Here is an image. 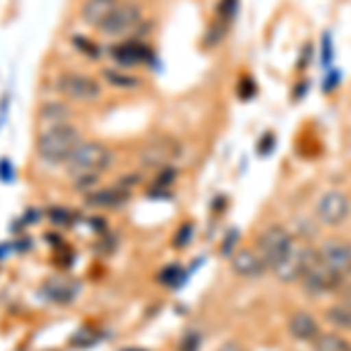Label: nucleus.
I'll return each instance as SVG.
<instances>
[{
    "label": "nucleus",
    "mask_w": 351,
    "mask_h": 351,
    "mask_svg": "<svg viewBox=\"0 0 351 351\" xmlns=\"http://www.w3.org/2000/svg\"><path fill=\"white\" fill-rule=\"evenodd\" d=\"M349 211H351V202L344 192L339 190H330L321 197V202L316 204V216H319L321 223L330 225V228H337L342 225L344 220L349 218Z\"/></svg>",
    "instance_id": "nucleus-7"
},
{
    "label": "nucleus",
    "mask_w": 351,
    "mask_h": 351,
    "mask_svg": "<svg viewBox=\"0 0 351 351\" xmlns=\"http://www.w3.org/2000/svg\"><path fill=\"white\" fill-rule=\"evenodd\" d=\"M178 157H180V145L176 143L173 138H169V136L150 141L143 148V152H141V162L152 169L167 167V164H171L173 160H178Z\"/></svg>",
    "instance_id": "nucleus-8"
},
{
    "label": "nucleus",
    "mask_w": 351,
    "mask_h": 351,
    "mask_svg": "<svg viewBox=\"0 0 351 351\" xmlns=\"http://www.w3.org/2000/svg\"><path fill=\"white\" fill-rule=\"evenodd\" d=\"M106 77L110 80V84H115V87H136V77L132 75H122V73H117V71H108L106 73Z\"/></svg>",
    "instance_id": "nucleus-18"
},
{
    "label": "nucleus",
    "mask_w": 351,
    "mask_h": 351,
    "mask_svg": "<svg viewBox=\"0 0 351 351\" xmlns=\"http://www.w3.org/2000/svg\"><path fill=\"white\" fill-rule=\"evenodd\" d=\"M112 164V150L108 145L92 141V143H80L77 150L71 155V160L66 162L68 173L75 178L77 185H89L99 178V173H104Z\"/></svg>",
    "instance_id": "nucleus-1"
},
{
    "label": "nucleus",
    "mask_w": 351,
    "mask_h": 351,
    "mask_svg": "<svg viewBox=\"0 0 351 351\" xmlns=\"http://www.w3.org/2000/svg\"><path fill=\"white\" fill-rule=\"evenodd\" d=\"M288 330L300 342H309V339L319 335V324H316V319L307 314V311H295L291 316V321H288Z\"/></svg>",
    "instance_id": "nucleus-12"
},
{
    "label": "nucleus",
    "mask_w": 351,
    "mask_h": 351,
    "mask_svg": "<svg viewBox=\"0 0 351 351\" xmlns=\"http://www.w3.org/2000/svg\"><path fill=\"white\" fill-rule=\"evenodd\" d=\"M321 260L330 267L335 274L344 276H351V243L347 241H337V239H330L324 243V248L319 251Z\"/></svg>",
    "instance_id": "nucleus-9"
},
{
    "label": "nucleus",
    "mask_w": 351,
    "mask_h": 351,
    "mask_svg": "<svg viewBox=\"0 0 351 351\" xmlns=\"http://www.w3.org/2000/svg\"><path fill=\"white\" fill-rule=\"evenodd\" d=\"M271 148H274V136L267 134V136H265V145L260 143V152H263V155H269Z\"/></svg>",
    "instance_id": "nucleus-23"
},
{
    "label": "nucleus",
    "mask_w": 351,
    "mask_h": 351,
    "mask_svg": "<svg viewBox=\"0 0 351 351\" xmlns=\"http://www.w3.org/2000/svg\"><path fill=\"white\" fill-rule=\"evenodd\" d=\"M321 47H324V56H321V64L330 66L332 64V38H330V33H324V43H321Z\"/></svg>",
    "instance_id": "nucleus-20"
},
{
    "label": "nucleus",
    "mask_w": 351,
    "mask_h": 351,
    "mask_svg": "<svg viewBox=\"0 0 351 351\" xmlns=\"http://www.w3.org/2000/svg\"><path fill=\"white\" fill-rule=\"evenodd\" d=\"M232 269L239 276H260L267 271V265H265V260L258 251L241 248V251H237L232 256Z\"/></svg>",
    "instance_id": "nucleus-10"
},
{
    "label": "nucleus",
    "mask_w": 351,
    "mask_h": 351,
    "mask_svg": "<svg viewBox=\"0 0 351 351\" xmlns=\"http://www.w3.org/2000/svg\"><path fill=\"white\" fill-rule=\"evenodd\" d=\"M176 276H183V271H180V267H167V271H164V276L162 279L164 281H171V284H176Z\"/></svg>",
    "instance_id": "nucleus-22"
},
{
    "label": "nucleus",
    "mask_w": 351,
    "mask_h": 351,
    "mask_svg": "<svg viewBox=\"0 0 351 351\" xmlns=\"http://www.w3.org/2000/svg\"><path fill=\"white\" fill-rule=\"evenodd\" d=\"M61 117H68V110L64 108V106H45L43 108V120H49L54 124H66ZM52 124V127H54Z\"/></svg>",
    "instance_id": "nucleus-17"
},
{
    "label": "nucleus",
    "mask_w": 351,
    "mask_h": 351,
    "mask_svg": "<svg viewBox=\"0 0 351 351\" xmlns=\"http://www.w3.org/2000/svg\"><path fill=\"white\" fill-rule=\"evenodd\" d=\"M258 246H260L258 253L263 256L265 265H267V269H276L293 253V248H295V241H293L291 232H288L286 228H281V225H274V228H269L267 232H263Z\"/></svg>",
    "instance_id": "nucleus-4"
},
{
    "label": "nucleus",
    "mask_w": 351,
    "mask_h": 351,
    "mask_svg": "<svg viewBox=\"0 0 351 351\" xmlns=\"http://www.w3.org/2000/svg\"><path fill=\"white\" fill-rule=\"evenodd\" d=\"M237 8H239V0H223L220 3V16L225 19V24L237 14Z\"/></svg>",
    "instance_id": "nucleus-19"
},
{
    "label": "nucleus",
    "mask_w": 351,
    "mask_h": 351,
    "mask_svg": "<svg viewBox=\"0 0 351 351\" xmlns=\"http://www.w3.org/2000/svg\"><path fill=\"white\" fill-rule=\"evenodd\" d=\"M117 5H120V0H84L80 14L89 26L101 28Z\"/></svg>",
    "instance_id": "nucleus-11"
},
{
    "label": "nucleus",
    "mask_w": 351,
    "mask_h": 351,
    "mask_svg": "<svg viewBox=\"0 0 351 351\" xmlns=\"http://www.w3.org/2000/svg\"><path fill=\"white\" fill-rule=\"evenodd\" d=\"M82 143V136L71 124H54L45 129L36 143V150L43 162L47 164H66L71 155Z\"/></svg>",
    "instance_id": "nucleus-2"
},
{
    "label": "nucleus",
    "mask_w": 351,
    "mask_h": 351,
    "mask_svg": "<svg viewBox=\"0 0 351 351\" xmlns=\"http://www.w3.org/2000/svg\"><path fill=\"white\" fill-rule=\"evenodd\" d=\"M218 351H243L239 344H234V342H230V344H223V347H220Z\"/></svg>",
    "instance_id": "nucleus-25"
},
{
    "label": "nucleus",
    "mask_w": 351,
    "mask_h": 351,
    "mask_svg": "<svg viewBox=\"0 0 351 351\" xmlns=\"http://www.w3.org/2000/svg\"><path fill=\"white\" fill-rule=\"evenodd\" d=\"M237 237H239V234H237V230H232V232H230V239L223 243V253H228V256H230V253H232V246H234V241H237Z\"/></svg>",
    "instance_id": "nucleus-24"
},
{
    "label": "nucleus",
    "mask_w": 351,
    "mask_h": 351,
    "mask_svg": "<svg viewBox=\"0 0 351 351\" xmlns=\"http://www.w3.org/2000/svg\"><path fill=\"white\" fill-rule=\"evenodd\" d=\"M143 14H141V8L134 3H127V0H120L112 14L106 19V24L99 28L104 36H112V38H120V36H127L132 33L136 26L141 24Z\"/></svg>",
    "instance_id": "nucleus-6"
},
{
    "label": "nucleus",
    "mask_w": 351,
    "mask_h": 351,
    "mask_svg": "<svg viewBox=\"0 0 351 351\" xmlns=\"http://www.w3.org/2000/svg\"><path fill=\"white\" fill-rule=\"evenodd\" d=\"M112 56H115V61L122 66H138L150 59V49L141 43H124L120 47L112 49Z\"/></svg>",
    "instance_id": "nucleus-13"
},
{
    "label": "nucleus",
    "mask_w": 351,
    "mask_h": 351,
    "mask_svg": "<svg viewBox=\"0 0 351 351\" xmlns=\"http://www.w3.org/2000/svg\"><path fill=\"white\" fill-rule=\"evenodd\" d=\"M54 87L59 94L73 101H96L101 96V84L82 73H64L54 80Z\"/></svg>",
    "instance_id": "nucleus-5"
},
{
    "label": "nucleus",
    "mask_w": 351,
    "mask_h": 351,
    "mask_svg": "<svg viewBox=\"0 0 351 351\" xmlns=\"http://www.w3.org/2000/svg\"><path fill=\"white\" fill-rule=\"evenodd\" d=\"M314 351H351L349 342L335 332H326V335L314 337Z\"/></svg>",
    "instance_id": "nucleus-15"
},
{
    "label": "nucleus",
    "mask_w": 351,
    "mask_h": 351,
    "mask_svg": "<svg viewBox=\"0 0 351 351\" xmlns=\"http://www.w3.org/2000/svg\"><path fill=\"white\" fill-rule=\"evenodd\" d=\"M127 351H141V349H127Z\"/></svg>",
    "instance_id": "nucleus-26"
},
{
    "label": "nucleus",
    "mask_w": 351,
    "mask_h": 351,
    "mask_svg": "<svg viewBox=\"0 0 351 351\" xmlns=\"http://www.w3.org/2000/svg\"><path fill=\"white\" fill-rule=\"evenodd\" d=\"M124 199L122 192L117 190H104V192H96L94 197H89V204H96V206H115Z\"/></svg>",
    "instance_id": "nucleus-16"
},
{
    "label": "nucleus",
    "mask_w": 351,
    "mask_h": 351,
    "mask_svg": "<svg viewBox=\"0 0 351 351\" xmlns=\"http://www.w3.org/2000/svg\"><path fill=\"white\" fill-rule=\"evenodd\" d=\"M326 319L330 326L339 330H351V302H337L326 311Z\"/></svg>",
    "instance_id": "nucleus-14"
},
{
    "label": "nucleus",
    "mask_w": 351,
    "mask_h": 351,
    "mask_svg": "<svg viewBox=\"0 0 351 351\" xmlns=\"http://www.w3.org/2000/svg\"><path fill=\"white\" fill-rule=\"evenodd\" d=\"M339 84V73L337 71H332L330 75L326 77V84H324V92H332V89H335Z\"/></svg>",
    "instance_id": "nucleus-21"
},
{
    "label": "nucleus",
    "mask_w": 351,
    "mask_h": 351,
    "mask_svg": "<svg viewBox=\"0 0 351 351\" xmlns=\"http://www.w3.org/2000/svg\"><path fill=\"white\" fill-rule=\"evenodd\" d=\"M302 284L307 295L311 298H321L328 293L337 291V286L342 284V276L335 274L328 265L321 260L319 251H311L307 248V256H304V269H302Z\"/></svg>",
    "instance_id": "nucleus-3"
}]
</instances>
